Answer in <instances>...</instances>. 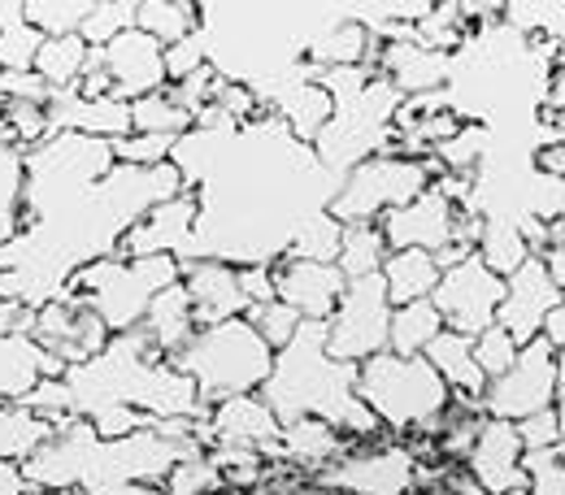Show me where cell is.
<instances>
[{"label":"cell","mask_w":565,"mask_h":495,"mask_svg":"<svg viewBox=\"0 0 565 495\" xmlns=\"http://www.w3.org/2000/svg\"><path fill=\"white\" fill-rule=\"evenodd\" d=\"M166 165H114L109 140L57 131L22 152V230L0 244V300L40 309L62 295L74 270L118 252L148 209L183 196Z\"/></svg>","instance_id":"obj_1"},{"label":"cell","mask_w":565,"mask_h":495,"mask_svg":"<svg viewBox=\"0 0 565 495\" xmlns=\"http://www.w3.org/2000/svg\"><path fill=\"white\" fill-rule=\"evenodd\" d=\"M170 165L196 201L192 239L179 261H222L235 270L275 266L296 230L327 209L344 183L275 114L244 127L188 131L170 148Z\"/></svg>","instance_id":"obj_2"},{"label":"cell","mask_w":565,"mask_h":495,"mask_svg":"<svg viewBox=\"0 0 565 495\" xmlns=\"http://www.w3.org/2000/svg\"><path fill=\"white\" fill-rule=\"evenodd\" d=\"M205 62L226 83L262 92L300 71L322 31L349 18V4H196Z\"/></svg>","instance_id":"obj_3"},{"label":"cell","mask_w":565,"mask_h":495,"mask_svg":"<svg viewBox=\"0 0 565 495\" xmlns=\"http://www.w3.org/2000/svg\"><path fill=\"white\" fill-rule=\"evenodd\" d=\"M262 405L275 413L279 426L300 418H318L340 434H374L383 426L356 400V365L327 356V326L300 322L291 344L275 353L270 378L262 383Z\"/></svg>","instance_id":"obj_4"},{"label":"cell","mask_w":565,"mask_h":495,"mask_svg":"<svg viewBox=\"0 0 565 495\" xmlns=\"http://www.w3.org/2000/svg\"><path fill=\"white\" fill-rule=\"evenodd\" d=\"M170 365L192 378L201 405L213 409V405H222L231 396H257L262 383L270 378L275 353L262 344V335L244 318H231L222 326L196 331L192 344Z\"/></svg>","instance_id":"obj_5"},{"label":"cell","mask_w":565,"mask_h":495,"mask_svg":"<svg viewBox=\"0 0 565 495\" xmlns=\"http://www.w3.org/2000/svg\"><path fill=\"white\" fill-rule=\"evenodd\" d=\"M356 400L383 430L405 434L426 426L448 405V387L423 356L379 353L356 365Z\"/></svg>","instance_id":"obj_6"},{"label":"cell","mask_w":565,"mask_h":495,"mask_svg":"<svg viewBox=\"0 0 565 495\" xmlns=\"http://www.w3.org/2000/svg\"><path fill=\"white\" fill-rule=\"evenodd\" d=\"M426 187H430V174H426V161H405V157H370L353 165L335 192V201L327 205V213L340 222V226H361V222H374L379 213L401 209L409 201H418Z\"/></svg>","instance_id":"obj_7"},{"label":"cell","mask_w":565,"mask_h":495,"mask_svg":"<svg viewBox=\"0 0 565 495\" xmlns=\"http://www.w3.org/2000/svg\"><path fill=\"white\" fill-rule=\"evenodd\" d=\"M565 405V378H562V353L535 335L531 344L518 348V361L488 383L483 391V413L495 422H522L540 409H562Z\"/></svg>","instance_id":"obj_8"},{"label":"cell","mask_w":565,"mask_h":495,"mask_svg":"<svg viewBox=\"0 0 565 495\" xmlns=\"http://www.w3.org/2000/svg\"><path fill=\"white\" fill-rule=\"evenodd\" d=\"M387 318H392V304H387V291L379 275H365L344 287L335 313L322 322L327 326V356L331 361H344V365H361L370 356L387 353Z\"/></svg>","instance_id":"obj_9"},{"label":"cell","mask_w":565,"mask_h":495,"mask_svg":"<svg viewBox=\"0 0 565 495\" xmlns=\"http://www.w3.org/2000/svg\"><path fill=\"white\" fill-rule=\"evenodd\" d=\"M500 295H504V279H495L479 257H466L461 266L439 275V283L430 291V304H435L444 331L475 340L479 331L492 326Z\"/></svg>","instance_id":"obj_10"},{"label":"cell","mask_w":565,"mask_h":495,"mask_svg":"<svg viewBox=\"0 0 565 495\" xmlns=\"http://www.w3.org/2000/svg\"><path fill=\"white\" fill-rule=\"evenodd\" d=\"M562 304V287L548 279L544 261L540 257H526L509 279H504V295L495 304V318L492 326H500L518 348L531 344L540 335V322L548 309Z\"/></svg>","instance_id":"obj_11"},{"label":"cell","mask_w":565,"mask_h":495,"mask_svg":"<svg viewBox=\"0 0 565 495\" xmlns=\"http://www.w3.org/2000/svg\"><path fill=\"white\" fill-rule=\"evenodd\" d=\"M279 430L282 426L262 405V396H231L205 413L196 439H201V448H253V452H262V461H275Z\"/></svg>","instance_id":"obj_12"},{"label":"cell","mask_w":565,"mask_h":495,"mask_svg":"<svg viewBox=\"0 0 565 495\" xmlns=\"http://www.w3.org/2000/svg\"><path fill=\"white\" fill-rule=\"evenodd\" d=\"M466 474L475 487L488 495H526V474H522V439L513 422L488 418L475 448L466 452Z\"/></svg>","instance_id":"obj_13"},{"label":"cell","mask_w":565,"mask_h":495,"mask_svg":"<svg viewBox=\"0 0 565 495\" xmlns=\"http://www.w3.org/2000/svg\"><path fill=\"white\" fill-rule=\"evenodd\" d=\"M179 287L188 291L192 326L196 331H210V326H222V322L248 313V300L239 291L235 266H222V261H179Z\"/></svg>","instance_id":"obj_14"},{"label":"cell","mask_w":565,"mask_h":495,"mask_svg":"<svg viewBox=\"0 0 565 495\" xmlns=\"http://www.w3.org/2000/svg\"><path fill=\"white\" fill-rule=\"evenodd\" d=\"M192 222H196V201H192V192H183V196L143 213L122 235L114 257L118 261H143V257H174L179 261L188 239H192Z\"/></svg>","instance_id":"obj_15"},{"label":"cell","mask_w":565,"mask_h":495,"mask_svg":"<svg viewBox=\"0 0 565 495\" xmlns=\"http://www.w3.org/2000/svg\"><path fill=\"white\" fill-rule=\"evenodd\" d=\"M275 279V300H282L287 309H296L305 322H327L344 295V275L335 266H318V261H287L279 257L270 266Z\"/></svg>","instance_id":"obj_16"},{"label":"cell","mask_w":565,"mask_h":495,"mask_svg":"<svg viewBox=\"0 0 565 495\" xmlns=\"http://www.w3.org/2000/svg\"><path fill=\"white\" fill-rule=\"evenodd\" d=\"M105 57V71H109V96L114 100H140V96H152L166 87V66H161V44L148 40L143 31H122L118 40H109L100 49Z\"/></svg>","instance_id":"obj_17"},{"label":"cell","mask_w":565,"mask_h":495,"mask_svg":"<svg viewBox=\"0 0 565 495\" xmlns=\"http://www.w3.org/2000/svg\"><path fill=\"white\" fill-rule=\"evenodd\" d=\"M374 226L383 230L387 239V252H405V248H418V252H435L448 244V230H452V205L426 187L418 201L401 205V209H387L374 217Z\"/></svg>","instance_id":"obj_18"},{"label":"cell","mask_w":565,"mask_h":495,"mask_svg":"<svg viewBox=\"0 0 565 495\" xmlns=\"http://www.w3.org/2000/svg\"><path fill=\"white\" fill-rule=\"evenodd\" d=\"M49 118V136L71 131V136H92V140H122L131 136V105L100 96V100H83L74 92H53V100L44 105Z\"/></svg>","instance_id":"obj_19"},{"label":"cell","mask_w":565,"mask_h":495,"mask_svg":"<svg viewBox=\"0 0 565 495\" xmlns=\"http://www.w3.org/2000/svg\"><path fill=\"white\" fill-rule=\"evenodd\" d=\"M57 426L26 413L22 405H0V495H26L22 461L53 439Z\"/></svg>","instance_id":"obj_20"},{"label":"cell","mask_w":565,"mask_h":495,"mask_svg":"<svg viewBox=\"0 0 565 495\" xmlns=\"http://www.w3.org/2000/svg\"><path fill=\"white\" fill-rule=\"evenodd\" d=\"M448 57L452 53H430L423 44L405 40V44H383L379 57V74L401 92V96H426L439 92L448 78Z\"/></svg>","instance_id":"obj_21"},{"label":"cell","mask_w":565,"mask_h":495,"mask_svg":"<svg viewBox=\"0 0 565 495\" xmlns=\"http://www.w3.org/2000/svg\"><path fill=\"white\" fill-rule=\"evenodd\" d=\"M140 326H143V335L152 340V348L161 353V361L170 365L174 356L192 344V335H196L188 291H183L179 283H170L166 291H157V295H152V304H148V313H143Z\"/></svg>","instance_id":"obj_22"},{"label":"cell","mask_w":565,"mask_h":495,"mask_svg":"<svg viewBox=\"0 0 565 495\" xmlns=\"http://www.w3.org/2000/svg\"><path fill=\"white\" fill-rule=\"evenodd\" d=\"M423 361L439 374V383H444L452 396H466V400H479V405H483L488 378L479 374V365H475V348H470V340H466V335L439 331V335L423 348Z\"/></svg>","instance_id":"obj_23"},{"label":"cell","mask_w":565,"mask_h":495,"mask_svg":"<svg viewBox=\"0 0 565 495\" xmlns=\"http://www.w3.org/2000/svg\"><path fill=\"white\" fill-rule=\"evenodd\" d=\"M379 279L387 291V304L401 309V304H414V300H430V291L439 283V270H435L430 252L405 248V252H387Z\"/></svg>","instance_id":"obj_24"},{"label":"cell","mask_w":565,"mask_h":495,"mask_svg":"<svg viewBox=\"0 0 565 495\" xmlns=\"http://www.w3.org/2000/svg\"><path fill=\"white\" fill-rule=\"evenodd\" d=\"M196 26H201V9L192 0H136V31L157 40L161 49L196 35Z\"/></svg>","instance_id":"obj_25"},{"label":"cell","mask_w":565,"mask_h":495,"mask_svg":"<svg viewBox=\"0 0 565 495\" xmlns=\"http://www.w3.org/2000/svg\"><path fill=\"white\" fill-rule=\"evenodd\" d=\"M444 331L439 313L430 300H414V304H401L392 309L387 318V353L396 356H423V348Z\"/></svg>","instance_id":"obj_26"},{"label":"cell","mask_w":565,"mask_h":495,"mask_svg":"<svg viewBox=\"0 0 565 495\" xmlns=\"http://www.w3.org/2000/svg\"><path fill=\"white\" fill-rule=\"evenodd\" d=\"M387 261V239L374 222H361V226H344L340 235V252H335V270L344 275V283L365 279V275H379Z\"/></svg>","instance_id":"obj_27"},{"label":"cell","mask_w":565,"mask_h":495,"mask_svg":"<svg viewBox=\"0 0 565 495\" xmlns=\"http://www.w3.org/2000/svg\"><path fill=\"white\" fill-rule=\"evenodd\" d=\"M83 57H87V44L78 35H57V40H44L40 44L31 71L44 78L49 92H74L78 71H83Z\"/></svg>","instance_id":"obj_28"},{"label":"cell","mask_w":565,"mask_h":495,"mask_svg":"<svg viewBox=\"0 0 565 495\" xmlns=\"http://www.w3.org/2000/svg\"><path fill=\"white\" fill-rule=\"evenodd\" d=\"M131 131H136V136H174V140H179V136L192 131V114L174 105L170 87H161V92H152V96L131 100Z\"/></svg>","instance_id":"obj_29"},{"label":"cell","mask_w":565,"mask_h":495,"mask_svg":"<svg viewBox=\"0 0 565 495\" xmlns=\"http://www.w3.org/2000/svg\"><path fill=\"white\" fill-rule=\"evenodd\" d=\"M340 235H344V226L331 217V213H313L300 230H296V239H291V248L282 252L287 261H318V266H335V252H340Z\"/></svg>","instance_id":"obj_30"},{"label":"cell","mask_w":565,"mask_h":495,"mask_svg":"<svg viewBox=\"0 0 565 495\" xmlns=\"http://www.w3.org/2000/svg\"><path fill=\"white\" fill-rule=\"evenodd\" d=\"M131 26H136V0H92L78 22V40L87 49H105L109 40H118Z\"/></svg>","instance_id":"obj_31"},{"label":"cell","mask_w":565,"mask_h":495,"mask_svg":"<svg viewBox=\"0 0 565 495\" xmlns=\"http://www.w3.org/2000/svg\"><path fill=\"white\" fill-rule=\"evenodd\" d=\"M87 4L92 0H22V22L31 31H40L44 40L78 35V22H83Z\"/></svg>","instance_id":"obj_32"},{"label":"cell","mask_w":565,"mask_h":495,"mask_svg":"<svg viewBox=\"0 0 565 495\" xmlns=\"http://www.w3.org/2000/svg\"><path fill=\"white\" fill-rule=\"evenodd\" d=\"M22 230V152L0 143V244Z\"/></svg>","instance_id":"obj_33"},{"label":"cell","mask_w":565,"mask_h":495,"mask_svg":"<svg viewBox=\"0 0 565 495\" xmlns=\"http://www.w3.org/2000/svg\"><path fill=\"white\" fill-rule=\"evenodd\" d=\"M483 152H488V127H479V122H461V131L452 140L430 148V157L444 165V174H475Z\"/></svg>","instance_id":"obj_34"},{"label":"cell","mask_w":565,"mask_h":495,"mask_svg":"<svg viewBox=\"0 0 565 495\" xmlns=\"http://www.w3.org/2000/svg\"><path fill=\"white\" fill-rule=\"evenodd\" d=\"M244 322L262 335V344H266L270 353H279V348L291 344V335L300 331V322H305V318H300L296 309H287L282 300H270V304H262V309H248V313H244Z\"/></svg>","instance_id":"obj_35"},{"label":"cell","mask_w":565,"mask_h":495,"mask_svg":"<svg viewBox=\"0 0 565 495\" xmlns=\"http://www.w3.org/2000/svg\"><path fill=\"white\" fill-rule=\"evenodd\" d=\"M170 148H174V136H136V131L109 143L114 165H136V170L166 165L170 161Z\"/></svg>","instance_id":"obj_36"},{"label":"cell","mask_w":565,"mask_h":495,"mask_svg":"<svg viewBox=\"0 0 565 495\" xmlns=\"http://www.w3.org/2000/svg\"><path fill=\"white\" fill-rule=\"evenodd\" d=\"M470 348H475V365H479V374L492 383V378H500L513 361H518V344L500 331V326H488V331H479L475 340H470Z\"/></svg>","instance_id":"obj_37"},{"label":"cell","mask_w":565,"mask_h":495,"mask_svg":"<svg viewBox=\"0 0 565 495\" xmlns=\"http://www.w3.org/2000/svg\"><path fill=\"white\" fill-rule=\"evenodd\" d=\"M40 44H44V35H40V31H31V26L18 18L13 26H4V31H0V71H31V66H35Z\"/></svg>","instance_id":"obj_38"},{"label":"cell","mask_w":565,"mask_h":495,"mask_svg":"<svg viewBox=\"0 0 565 495\" xmlns=\"http://www.w3.org/2000/svg\"><path fill=\"white\" fill-rule=\"evenodd\" d=\"M518 439H522V452H535V448H562V409H540L522 422H513Z\"/></svg>","instance_id":"obj_39"},{"label":"cell","mask_w":565,"mask_h":495,"mask_svg":"<svg viewBox=\"0 0 565 495\" xmlns=\"http://www.w3.org/2000/svg\"><path fill=\"white\" fill-rule=\"evenodd\" d=\"M161 66H166V87L170 83H183L188 74H196L205 66V49H201V35H188L170 49H161Z\"/></svg>","instance_id":"obj_40"},{"label":"cell","mask_w":565,"mask_h":495,"mask_svg":"<svg viewBox=\"0 0 565 495\" xmlns=\"http://www.w3.org/2000/svg\"><path fill=\"white\" fill-rule=\"evenodd\" d=\"M235 275H239V291H244L248 309H262V304H270V300H275L270 266H244V270H235Z\"/></svg>","instance_id":"obj_41"},{"label":"cell","mask_w":565,"mask_h":495,"mask_svg":"<svg viewBox=\"0 0 565 495\" xmlns=\"http://www.w3.org/2000/svg\"><path fill=\"white\" fill-rule=\"evenodd\" d=\"M540 335H544V340H548L557 353H565V304H557V309H548V313H544Z\"/></svg>","instance_id":"obj_42"},{"label":"cell","mask_w":565,"mask_h":495,"mask_svg":"<svg viewBox=\"0 0 565 495\" xmlns=\"http://www.w3.org/2000/svg\"><path fill=\"white\" fill-rule=\"evenodd\" d=\"M26 495H87V492H26Z\"/></svg>","instance_id":"obj_43"}]
</instances>
